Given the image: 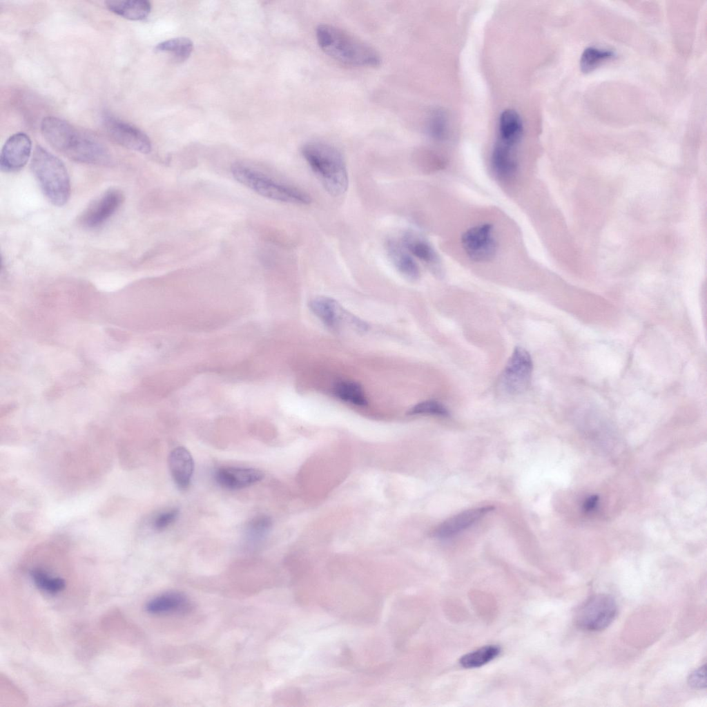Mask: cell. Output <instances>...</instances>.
Segmentation results:
<instances>
[{
    "mask_svg": "<svg viewBox=\"0 0 707 707\" xmlns=\"http://www.w3.org/2000/svg\"><path fill=\"white\" fill-rule=\"evenodd\" d=\"M41 132L52 147L72 160L104 165L110 162V154L102 144L60 118L44 117Z\"/></svg>",
    "mask_w": 707,
    "mask_h": 707,
    "instance_id": "obj_1",
    "label": "cell"
},
{
    "mask_svg": "<svg viewBox=\"0 0 707 707\" xmlns=\"http://www.w3.org/2000/svg\"><path fill=\"white\" fill-rule=\"evenodd\" d=\"M316 37L322 51L340 63L358 67H376L381 63L374 48L338 27L321 23L316 28Z\"/></svg>",
    "mask_w": 707,
    "mask_h": 707,
    "instance_id": "obj_2",
    "label": "cell"
},
{
    "mask_svg": "<svg viewBox=\"0 0 707 707\" xmlns=\"http://www.w3.org/2000/svg\"><path fill=\"white\" fill-rule=\"evenodd\" d=\"M301 153L325 190L333 196L343 195L349 178L346 163L335 146L321 142H310L302 147Z\"/></svg>",
    "mask_w": 707,
    "mask_h": 707,
    "instance_id": "obj_3",
    "label": "cell"
},
{
    "mask_svg": "<svg viewBox=\"0 0 707 707\" xmlns=\"http://www.w3.org/2000/svg\"><path fill=\"white\" fill-rule=\"evenodd\" d=\"M32 171L45 197L53 205L62 206L70 195V181L67 169L57 157L37 146L31 159Z\"/></svg>",
    "mask_w": 707,
    "mask_h": 707,
    "instance_id": "obj_4",
    "label": "cell"
},
{
    "mask_svg": "<svg viewBox=\"0 0 707 707\" xmlns=\"http://www.w3.org/2000/svg\"><path fill=\"white\" fill-rule=\"evenodd\" d=\"M233 177L240 184L267 198L296 204H308L310 196L291 185L279 182L267 174L241 162L231 166Z\"/></svg>",
    "mask_w": 707,
    "mask_h": 707,
    "instance_id": "obj_5",
    "label": "cell"
},
{
    "mask_svg": "<svg viewBox=\"0 0 707 707\" xmlns=\"http://www.w3.org/2000/svg\"><path fill=\"white\" fill-rule=\"evenodd\" d=\"M617 614V605L608 594L592 595L583 602L574 613L576 626L586 631H600L609 626Z\"/></svg>",
    "mask_w": 707,
    "mask_h": 707,
    "instance_id": "obj_6",
    "label": "cell"
},
{
    "mask_svg": "<svg viewBox=\"0 0 707 707\" xmlns=\"http://www.w3.org/2000/svg\"><path fill=\"white\" fill-rule=\"evenodd\" d=\"M532 368L528 351L522 347H516L501 374V387L509 394H522L530 385Z\"/></svg>",
    "mask_w": 707,
    "mask_h": 707,
    "instance_id": "obj_7",
    "label": "cell"
},
{
    "mask_svg": "<svg viewBox=\"0 0 707 707\" xmlns=\"http://www.w3.org/2000/svg\"><path fill=\"white\" fill-rule=\"evenodd\" d=\"M309 305L313 313L333 329L338 330L345 326L358 331L368 329L365 322L346 311L333 298L316 297L309 302Z\"/></svg>",
    "mask_w": 707,
    "mask_h": 707,
    "instance_id": "obj_8",
    "label": "cell"
},
{
    "mask_svg": "<svg viewBox=\"0 0 707 707\" xmlns=\"http://www.w3.org/2000/svg\"><path fill=\"white\" fill-rule=\"evenodd\" d=\"M461 243L467 256L474 262L489 261L496 252L494 228L490 223L479 224L468 229L462 235Z\"/></svg>",
    "mask_w": 707,
    "mask_h": 707,
    "instance_id": "obj_9",
    "label": "cell"
},
{
    "mask_svg": "<svg viewBox=\"0 0 707 707\" xmlns=\"http://www.w3.org/2000/svg\"><path fill=\"white\" fill-rule=\"evenodd\" d=\"M104 126L110 138L119 145L142 153L151 151L148 137L138 128L113 117H106Z\"/></svg>",
    "mask_w": 707,
    "mask_h": 707,
    "instance_id": "obj_10",
    "label": "cell"
},
{
    "mask_svg": "<svg viewBox=\"0 0 707 707\" xmlns=\"http://www.w3.org/2000/svg\"><path fill=\"white\" fill-rule=\"evenodd\" d=\"M32 152V142L23 132L11 135L5 142L0 155V168L5 173L21 170L27 164Z\"/></svg>",
    "mask_w": 707,
    "mask_h": 707,
    "instance_id": "obj_11",
    "label": "cell"
},
{
    "mask_svg": "<svg viewBox=\"0 0 707 707\" xmlns=\"http://www.w3.org/2000/svg\"><path fill=\"white\" fill-rule=\"evenodd\" d=\"M124 200L122 191L110 188L96 199L84 211L82 224L90 229L104 224L119 209Z\"/></svg>",
    "mask_w": 707,
    "mask_h": 707,
    "instance_id": "obj_12",
    "label": "cell"
},
{
    "mask_svg": "<svg viewBox=\"0 0 707 707\" xmlns=\"http://www.w3.org/2000/svg\"><path fill=\"white\" fill-rule=\"evenodd\" d=\"M216 482L228 490H239L249 487L261 481L262 471L255 468L220 467L215 472Z\"/></svg>",
    "mask_w": 707,
    "mask_h": 707,
    "instance_id": "obj_13",
    "label": "cell"
},
{
    "mask_svg": "<svg viewBox=\"0 0 707 707\" xmlns=\"http://www.w3.org/2000/svg\"><path fill=\"white\" fill-rule=\"evenodd\" d=\"M518 144L496 139L492 155L491 164L494 173L501 179L507 180L516 173L518 162L516 148Z\"/></svg>",
    "mask_w": 707,
    "mask_h": 707,
    "instance_id": "obj_14",
    "label": "cell"
},
{
    "mask_svg": "<svg viewBox=\"0 0 707 707\" xmlns=\"http://www.w3.org/2000/svg\"><path fill=\"white\" fill-rule=\"evenodd\" d=\"M493 509L492 506H485L462 512L439 525L434 536L440 539L452 537L470 527Z\"/></svg>",
    "mask_w": 707,
    "mask_h": 707,
    "instance_id": "obj_15",
    "label": "cell"
},
{
    "mask_svg": "<svg viewBox=\"0 0 707 707\" xmlns=\"http://www.w3.org/2000/svg\"><path fill=\"white\" fill-rule=\"evenodd\" d=\"M400 242L414 257L419 259L433 271L440 273L439 256L427 240L414 232L407 231L402 235Z\"/></svg>",
    "mask_w": 707,
    "mask_h": 707,
    "instance_id": "obj_16",
    "label": "cell"
},
{
    "mask_svg": "<svg viewBox=\"0 0 707 707\" xmlns=\"http://www.w3.org/2000/svg\"><path fill=\"white\" fill-rule=\"evenodd\" d=\"M168 465L173 479L178 488H187L194 470V461L189 451L184 447L173 449L168 456Z\"/></svg>",
    "mask_w": 707,
    "mask_h": 707,
    "instance_id": "obj_17",
    "label": "cell"
},
{
    "mask_svg": "<svg viewBox=\"0 0 707 707\" xmlns=\"http://www.w3.org/2000/svg\"><path fill=\"white\" fill-rule=\"evenodd\" d=\"M386 251L393 265L400 274L411 280L419 278L420 271L418 264L400 242L394 239L388 240Z\"/></svg>",
    "mask_w": 707,
    "mask_h": 707,
    "instance_id": "obj_18",
    "label": "cell"
},
{
    "mask_svg": "<svg viewBox=\"0 0 707 707\" xmlns=\"http://www.w3.org/2000/svg\"><path fill=\"white\" fill-rule=\"evenodd\" d=\"M191 603L182 593L166 592L151 599L146 605V610L153 614L185 613L190 610Z\"/></svg>",
    "mask_w": 707,
    "mask_h": 707,
    "instance_id": "obj_19",
    "label": "cell"
},
{
    "mask_svg": "<svg viewBox=\"0 0 707 707\" xmlns=\"http://www.w3.org/2000/svg\"><path fill=\"white\" fill-rule=\"evenodd\" d=\"M105 4L110 12L133 21L144 19L151 9L150 2L146 0H108Z\"/></svg>",
    "mask_w": 707,
    "mask_h": 707,
    "instance_id": "obj_20",
    "label": "cell"
},
{
    "mask_svg": "<svg viewBox=\"0 0 707 707\" xmlns=\"http://www.w3.org/2000/svg\"><path fill=\"white\" fill-rule=\"evenodd\" d=\"M523 132V122L519 113L512 109L505 110L499 117L497 138L519 144Z\"/></svg>",
    "mask_w": 707,
    "mask_h": 707,
    "instance_id": "obj_21",
    "label": "cell"
},
{
    "mask_svg": "<svg viewBox=\"0 0 707 707\" xmlns=\"http://www.w3.org/2000/svg\"><path fill=\"white\" fill-rule=\"evenodd\" d=\"M333 394L340 400L358 406L367 403V397L362 387L353 381H340L333 388Z\"/></svg>",
    "mask_w": 707,
    "mask_h": 707,
    "instance_id": "obj_22",
    "label": "cell"
},
{
    "mask_svg": "<svg viewBox=\"0 0 707 707\" xmlns=\"http://www.w3.org/2000/svg\"><path fill=\"white\" fill-rule=\"evenodd\" d=\"M500 652L501 648L498 646H485L462 656L459 662L465 668L481 667L495 659Z\"/></svg>",
    "mask_w": 707,
    "mask_h": 707,
    "instance_id": "obj_23",
    "label": "cell"
},
{
    "mask_svg": "<svg viewBox=\"0 0 707 707\" xmlns=\"http://www.w3.org/2000/svg\"><path fill=\"white\" fill-rule=\"evenodd\" d=\"M155 49L157 52H168L178 61H184L191 54L193 44L188 38L177 37L158 43Z\"/></svg>",
    "mask_w": 707,
    "mask_h": 707,
    "instance_id": "obj_24",
    "label": "cell"
},
{
    "mask_svg": "<svg viewBox=\"0 0 707 707\" xmlns=\"http://www.w3.org/2000/svg\"><path fill=\"white\" fill-rule=\"evenodd\" d=\"M32 580L39 589L50 593L57 594L66 587V581L59 577H52L41 569H34L30 572Z\"/></svg>",
    "mask_w": 707,
    "mask_h": 707,
    "instance_id": "obj_25",
    "label": "cell"
},
{
    "mask_svg": "<svg viewBox=\"0 0 707 707\" xmlns=\"http://www.w3.org/2000/svg\"><path fill=\"white\" fill-rule=\"evenodd\" d=\"M271 527L272 521L269 516L264 514L256 516L246 525V539L251 543H258L265 538Z\"/></svg>",
    "mask_w": 707,
    "mask_h": 707,
    "instance_id": "obj_26",
    "label": "cell"
},
{
    "mask_svg": "<svg viewBox=\"0 0 707 707\" xmlns=\"http://www.w3.org/2000/svg\"><path fill=\"white\" fill-rule=\"evenodd\" d=\"M614 53L610 50L589 47L583 51L580 61L581 69L584 72L594 70L603 61L614 56Z\"/></svg>",
    "mask_w": 707,
    "mask_h": 707,
    "instance_id": "obj_27",
    "label": "cell"
},
{
    "mask_svg": "<svg viewBox=\"0 0 707 707\" xmlns=\"http://www.w3.org/2000/svg\"><path fill=\"white\" fill-rule=\"evenodd\" d=\"M427 132L434 139L442 140L447 133V119L440 110L434 111L427 123Z\"/></svg>",
    "mask_w": 707,
    "mask_h": 707,
    "instance_id": "obj_28",
    "label": "cell"
},
{
    "mask_svg": "<svg viewBox=\"0 0 707 707\" xmlns=\"http://www.w3.org/2000/svg\"><path fill=\"white\" fill-rule=\"evenodd\" d=\"M409 415H434L447 416V409L440 402L433 400H425L413 406L409 411Z\"/></svg>",
    "mask_w": 707,
    "mask_h": 707,
    "instance_id": "obj_29",
    "label": "cell"
},
{
    "mask_svg": "<svg viewBox=\"0 0 707 707\" xmlns=\"http://www.w3.org/2000/svg\"><path fill=\"white\" fill-rule=\"evenodd\" d=\"M178 515L179 510L175 508L162 512L155 518L153 526L157 530H163L175 521Z\"/></svg>",
    "mask_w": 707,
    "mask_h": 707,
    "instance_id": "obj_30",
    "label": "cell"
},
{
    "mask_svg": "<svg viewBox=\"0 0 707 707\" xmlns=\"http://www.w3.org/2000/svg\"><path fill=\"white\" fill-rule=\"evenodd\" d=\"M688 681L689 685L694 688L702 689L706 688V665L693 671L689 675Z\"/></svg>",
    "mask_w": 707,
    "mask_h": 707,
    "instance_id": "obj_31",
    "label": "cell"
},
{
    "mask_svg": "<svg viewBox=\"0 0 707 707\" xmlns=\"http://www.w3.org/2000/svg\"><path fill=\"white\" fill-rule=\"evenodd\" d=\"M597 501H598V496H590L589 498H588L585 501V503L583 505L584 510L586 511V512H589V511L593 510L595 507Z\"/></svg>",
    "mask_w": 707,
    "mask_h": 707,
    "instance_id": "obj_32",
    "label": "cell"
}]
</instances>
